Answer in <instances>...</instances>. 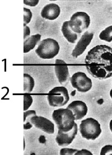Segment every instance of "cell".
I'll use <instances>...</instances> for the list:
<instances>
[{
	"label": "cell",
	"mask_w": 112,
	"mask_h": 155,
	"mask_svg": "<svg viewBox=\"0 0 112 155\" xmlns=\"http://www.w3.org/2000/svg\"><path fill=\"white\" fill-rule=\"evenodd\" d=\"M85 62L93 78L102 80L112 77V48L107 45L94 47L87 53Z\"/></svg>",
	"instance_id": "cell-1"
},
{
	"label": "cell",
	"mask_w": 112,
	"mask_h": 155,
	"mask_svg": "<svg viewBox=\"0 0 112 155\" xmlns=\"http://www.w3.org/2000/svg\"><path fill=\"white\" fill-rule=\"evenodd\" d=\"M52 118L58 130L64 132L72 130L76 123L73 112L67 108H61L53 111Z\"/></svg>",
	"instance_id": "cell-2"
},
{
	"label": "cell",
	"mask_w": 112,
	"mask_h": 155,
	"mask_svg": "<svg viewBox=\"0 0 112 155\" xmlns=\"http://www.w3.org/2000/svg\"><path fill=\"white\" fill-rule=\"evenodd\" d=\"M60 50V45L57 41L47 38L41 41L35 53L41 59H52L59 53Z\"/></svg>",
	"instance_id": "cell-3"
},
{
	"label": "cell",
	"mask_w": 112,
	"mask_h": 155,
	"mask_svg": "<svg viewBox=\"0 0 112 155\" xmlns=\"http://www.w3.org/2000/svg\"><path fill=\"white\" fill-rule=\"evenodd\" d=\"M80 132L82 138L87 140H95L101 133L100 124L93 118H88L81 121Z\"/></svg>",
	"instance_id": "cell-4"
},
{
	"label": "cell",
	"mask_w": 112,
	"mask_h": 155,
	"mask_svg": "<svg viewBox=\"0 0 112 155\" xmlns=\"http://www.w3.org/2000/svg\"><path fill=\"white\" fill-rule=\"evenodd\" d=\"M47 100L52 107H61L65 105L70 100L67 89L64 86L55 87L48 92Z\"/></svg>",
	"instance_id": "cell-5"
},
{
	"label": "cell",
	"mask_w": 112,
	"mask_h": 155,
	"mask_svg": "<svg viewBox=\"0 0 112 155\" xmlns=\"http://www.w3.org/2000/svg\"><path fill=\"white\" fill-rule=\"evenodd\" d=\"M68 24L70 28L74 33L80 34L89 28L90 17L85 12H76L72 15Z\"/></svg>",
	"instance_id": "cell-6"
},
{
	"label": "cell",
	"mask_w": 112,
	"mask_h": 155,
	"mask_svg": "<svg viewBox=\"0 0 112 155\" xmlns=\"http://www.w3.org/2000/svg\"><path fill=\"white\" fill-rule=\"evenodd\" d=\"M72 86L78 92H86L92 87V81L82 72H77L74 74L71 78Z\"/></svg>",
	"instance_id": "cell-7"
},
{
	"label": "cell",
	"mask_w": 112,
	"mask_h": 155,
	"mask_svg": "<svg viewBox=\"0 0 112 155\" xmlns=\"http://www.w3.org/2000/svg\"><path fill=\"white\" fill-rule=\"evenodd\" d=\"M30 122L36 128L41 129L45 133L49 134L54 133V124L50 120L43 117L34 115L30 119Z\"/></svg>",
	"instance_id": "cell-8"
},
{
	"label": "cell",
	"mask_w": 112,
	"mask_h": 155,
	"mask_svg": "<svg viewBox=\"0 0 112 155\" xmlns=\"http://www.w3.org/2000/svg\"><path fill=\"white\" fill-rule=\"evenodd\" d=\"M78 128L76 123L72 130L69 132H64L58 130L57 135L56 136V141L58 146L65 147L71 144L77 134Z\"/></svg>",
	"instance_id": "cell-9"
},
{
	"label": "cell",
	"mask_w": 112,
	"mask_h": 155,
	"mask_svg": "<svg viewBox=\"0 0 112 155\" xmlns=\"http://www.w3.org/2000/svg\"><path fill=\"white\" fill-rule=\"evenodd\" d=\"M94 38V33L86 31L82 35L77 45L75 46L74 49L72 52V56L77 58L80 55H81L85 51L88 45L91 43Z\"/></svg>",
	"instance_id": "cell-10"
},
{
	"label": "cell",
	"mask_w": 112,
	"mask_h": 155,
	"mask_svg": "<svg viewBox=\"0 0 112 155\" xmlns=\"http://www.w3.org/2000/svg\"><path fill=\"white\" fill-rule=\"evenodd\" d=\"M70 109L74 114L76 120H81L86 116L87 113V107L86 103L81 100H75L70 104L67 107Z\"/></svg>",
	"instance_id": "cell-11"
},
{
	"label": "cell",
	"mask_w": 112,
	"mask_h": 155,
	"mask_svg": "<svg viewBox=\"0 0 112 155\" xmlns=\"http://www.w3.org/2000/svg\"><path fill=\"white\" fill-rule=\"evenodd\" d=\"M61 13V8L57 4H49L45 5L41 10V17L43 18L49 20H54L58 18Z\"/></svg>",
	"instance_id": "cell-12"
},
{
	"label": "cell",
	"mask_w": 112,
	"mask_h": 155,
	"mask_svg": "<svg viewBox=\"0 0 112 155\" xmlns=\"http://www.w3.org/2000/svg\"><path fill=\"white\" fill-rule=\"evenodd\" d=\"M54 71L57 78L61 84L64 85L68 81L70 74L67 66L58 64V65L54 66Z\"/></svg>",
	"instance_id": "cell-13"
},
{
	"label": "cell",
	"mask_w": 112,
	"mask_h": 155,
	"mask_svg": "<svg viewBox=\"0 0 112 155\" xmlns=\"http://www.w3.org/2000/svg\"><path fill=\"white\" fill-rule=\"evenodd\" d=\"M61 31L65 39L70 43H75L77 41L78 35L74 33L69 26L68 21H64L61 28Z\"/></svg>",
	"instance_id": "cell-14"
},
{
	"label": "cell",
	"mask_w": 112,
	"mask_h": 155,
	"mask_svg": "<svg viewBox=\"0 0 112 155\" xmlns=\"http://www.w3.org/2000/svg\"><path fill=\"white\" fill-rule=\"evenodd\" d=\"M41 39V35L37 34L31 35L24 41V53H27L30 52L31 50L33 49L40 41Z\"/></svg>",
	"instance_id": "cell-15"
},
{
	"label": "cell",
	"mask_w": 112,
	"mask_h": 155,
	"mask_svg": "<svg viewBox=\"0 0 112 155\" xmlns=\"http://www.w3.org/2000/svg\"><path fill=\"white\" fill-rule=\"evenodd\" d=\"M35 85V81L30 74H24V91L26 93H30L33 91Z\"/></svg>",
	"instance_id": "cell-16"
},
{
	"label": "cell",
	"mask_w": 112,
	"mask_h": 155,
	"mask_svg": "<svg viewBox=\"0 0 112 155\" xmlns=\"http://www.w3.org/2000/svg\"><path fill=\"white\" fill-rule=\"evenodd\" d=\"M36 115V111L34 110H28L24 113V128L30 129L33 127V124L30 122L31 118Z\"/></svg>",
	"instance_id": "cell-17"
},
{
	"label": "cell",
	"mask_w": 112,
	"mask_h": 155,
	"mask_svg": "<svg viewBox=\"0 0 112 155\" xmlns=\"http://www.w3.org/2000/svg\"><path fill=\"white\" fill-rule=\"evenodd\" d=\"M99 38L102 41L107 42L112 41V25L107 27L99 34Z\"/></svg>",
	"instance_id": "cell-18"
},
{
	"label": "cell",
	"mask_w": 112,
	"mask_h": 155,
	"mask_svg": "<svg viewBox=\"0 0 112 155\" xmlns=\"http://www.w3.org/2000/svg\"><path fill=\"white\" fill-rule=\"evenodd\" d=\"M33 102V97L29 95H24V110L26 111L29 108Z\"/></svg>",
	"instance_id": "cell-19"
},
{
	"label": "cell",
	"mask_w": 112,
	"mask_h": 155,
	"mask_svg": "<svg viewBox=\"0 0 112 155\" xmlns=\"http://www.w3.org/2000/svg\"><path fill=\"white\" fill-rule=\"evenodd\" d=\"M24 25H26L30 22L33 14L31 11H30V9L24 8Z\"/></svg>",
	"instance_id": "cell-20"
},
{
	"label": "cell",
	"mask_w": 112,
	"mask_h": 155,
	"mask_svg": "<svg viewBox=\"0 0 112 155\" xmlns=\"http://www.w3.org/2000/svg\"><path fill=\"white\" fill-rule=\"evenodd\" d=\"M78 151L77 149L70 148H63L60 151V155H75V153Z\"/></svg>",
	"instance_id": "cell-21"
},
{
	"label": "cell",
	"mask_w": 112,
	"mask_h": 155,
	"mask_svg": "<svg viewBox=\"0 0 112 155\" xmlns=\"http://www.w3.org/2000/svg\"><path fill=\"white\" fill-rule=\"evenodd\" d=\"M112 155V145H106L101 148L100 155Z\"/></svg>",
	"instance_id": "cell-22"
},
{
	"label": "cell",
	"mask_w": 112,
	"mask_h": 155,
	"mask_svg": "<svg viewBox=\"0 0 112 155\" xmlns=\"http://www.w3.org/2000/svg\"><path fill=\"white\" fill-rule=\"evenodd\" d=\"M30 35V30L29 26L26 25H24V39L26 40L27 38Z\"/></svg>",
	"instance_id": "cell-23"
},
{
	"label": "cell",
	"mask_w": 112,
	"mask_h": 155,
	"mask_svg": "<svg viewBox=\"0 0 112 155\" xmlns=\"http://www.w3.org/2000/svg\"><path fill=\"white\" fill-rule=\"evenodd\" d=\"M75 155H93V154L87 150L86 149H82L81 150H78V151L75 153Z\"/></svg>",
	"instance_id": "cell-24"
},
{
	"label": "cell",
	"mask_w": 112,
	"mask_h": 155,
	"mask_svg": "<svg viewBox=\"0 0 112 155\" xmlns=\"http://www.w3.org/2000/svg\"><path fill=\"white\" fill-rule=\"evenodd\" d=\"M39 1H36V0H34V1H24V3L27 5H29L30 6H32V7H34L36 5H37L39 3Z\"/></svg>",
	"instance_id": "cell-25"
},
{
	"label": "cell",
	"mask_w": 112,
	"mask_h": 155,
	"mask_svg": "<svg viewBox=\"0 0 112 155\" xmlns=\"http://www.w3.org/2000/svg\"><path fill=\"white\" fill-rule=\"evenodd\" d=\"M55 63L56 64H63V63L66 64V63L62 59H56Z\"/></svg>",
	"instance_id": "cell-26"
},
{
	"label": "cell",
	"mask_w": 112,
	"mask_h": 155,
	"mask_svg": "<svg viewBox=\"0 0 112 155\" xmlns=\"http://www.w3.org/2000/svg\"><path fill=\"white\" fill-rule=\"evenodd\" d=\"M109 127H110V130L112 132V120H110V123H109Z\"/></svg>",
	"instance_id": "cell-27"
},
{
	"label": "cell",
	"mask_w": 112,
	"mask_h": 155,
	"mask_svg": "<svg viewBox=\"0 0 112 155\" xmlns=\"http://www.w3.org/2000/svg\"><path fill=\"white\" fill-rule=\"evenodd\" d=\"M110 97L112 99V89L110 90Z\"/></svg>",
	"instance_id": "cell-28"
}]
</instances>
